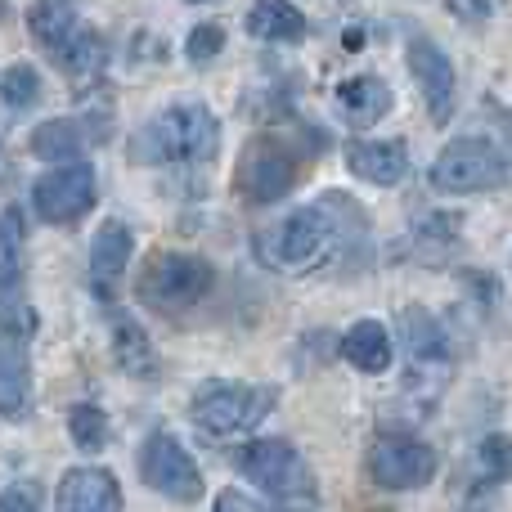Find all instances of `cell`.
<instances>
[{
	"instance_id": "21",
	"label": "cell",
	"mask_w": 512,
	"mask_h": 512,
	"mask_svg": "<svg viewBox=\"0 0 512 512\" xmlns=\"http://www.w3.org/2000/svg\"><path fill=\"white\" fill-rule=\"evenodd\" d=\"M27 382H32V364H27V337L5 333V355H0V409H5V418L23 414Z\"/></svg>"
},
{
	"instance_id": "30",
	"label": "cell",
	"mask_w": 512,
	"mask_h": 512,
	"mask_svg": "<svg viewBox=\"0 0 512 512\" xmlns=\"http://www.w3.org/2000/svg\"><path fill=\"white\" fill-rule=\"evenodd\" d=\"M499 5H504V0H450V9L459 18H468V23H486Z\"/></svg>"
},
{
	"instance_id": "23",
	"label": "cell",
	"mask_w": 512,
	"mask_h": 512,
	"mask_svg": "<svg viewBox=\"0 0 512 512\" xmlns=\"http://www.w3.org/2000/svg\"><path fill=\"white\" fill-rule=\"evenodd\" d=\"M54 63H59L68 77H90V72L104 63V41H99V32L95 27H81V32L54 54Z\"/></svg>"
},
{
	"instance_id": "8",
	"label": "cell",
	"mask_w": 512,
	"mask_h": 512,
	"mask_svg": "<svg viewBox=\"0 0 512 512\" xmlns=\"http://www.w3.org/2000/svg\"><path fill=\"white\" fill-rule=\"evenodd\" d=\"M140 477L149 490H158L162 499H176V504H198L207 490L198 463L171 432H153L140 445Z\"/></svg>"
},
{
	"instance_id": "24",
	"label": "cell",
	"mask_w": 512,
	"mask_h": 512,
	"mask_svg": "<svg viewBox=\"0 0 512 512\" xmlns=\"http://www.w3.org/2000/svg\"><path fill=\"white\" fill-rule=\"evenodd\" d=\"M5 310L14 306V292H18V279H23V216L18 207H5Z\"/></svg>"
},
{
	"instance_id": "31",
	"label": "cell",
	"mask_w": 512,
	"mask_h": 512,
	"mask_svg": "<svg viewBox=\"0 0 512 512\" xmlns=\"http://www.w3.org/2000/svg\"><path fill=\"white\" fill-rule=\"evenodd\" d=\"M216 512H270V508L256 504V499L243 495V490H221V495H216Z\"/></svg>"
},
{
	"instance_id": "14",
	"label": "cell",
	"mask_w": 512,
	"mask_h": 512,
	"mask_svg": "<svg viewBox=\"0 0 512 512\" xmlns=\"http://www.w3.org/2000/svg\"><path fill=\"white\" fill-rule=\"evenodd\" d=\"M346 171L378 189H396L409 176V144L405 140H351L346 144Z\"/></svg>"
},
{
	"instance_id": "5",
	"label": "cell",
	"mask_w": 512,
	"mask_h": 512,
	"mask_svg": "<svg viewBox=\"0 0 512 512\" xmlns=\"http://www.w3.org/2000/svg\"><path fill=\"white\" fill-rule=\"evenodd\" d=\"M279 405L274 387H256V382H207L189 405V418L203 436L212 441H230V436L252 432L256 423L270 418V409Z\"/></svg>"
},
{
	"instance_id": "6",
	"label": "cell",
	"mask_w": 512,
	"mask_h": 512,
	"mask_svg": "<svg viewBox=\"0 0 512 512\" xmlns=\"http://www.w3.org/2000/svg\"><path fill=\"white\" fill-rule=\"evenodd\" d=\"M216 270L194 252H158L149 256V265L140 270V301L158 315H176V310H189L212 292Z\"/></svg>"
},
{
	"instance_id": "10",
	"label": "cell",
	"mask_w": 512,
	"mask_h": 512,
	"mask_svg": "<svg viewBox=\"0 0 512 512\" xmlns=\"http://www.w3.org/2000/svg\"><path fill=\"white\" fill-rule=\"evenodd\" d=\"M441 459L418 436H382L369 450V477L382 490H423L436 477Z\"/></svg>"
},
{
	"instance_id": "9",
	"label": "cell",
	"mask_w": 512,
	"mask_h": 512,
	"mask_svg": "<svg viewBox=\"0 0 512 512\" xmlns=\"http://www.w3.org/2000/svg\"><path fill=\"white\" fill-rule=\"evenodd\" d=\"M95 198H99V189H95V167H90V162L54 167L32 185L36 216L50 225H77L81 216H90Z\"/></svg>"
},
{
	"instance_id": "20",
	"label": "cell",
	"mask_w": 512,
	"mask_h": 512,
	"mask_svg": "<svg viewBox=\"0 0 512 512\" xmlns=\"http://www.w3.org/2000/svg\"><path fill=\"white\" fill-rule=\"evenodd\" d=\"M400 333H405V346H409V355H414V369H423V364H445L450 337H445V328L436 324L423 306H409L405 315H400Z\"/></svg>"
},
{
	"instance_id": "4",
	"label": "cell",
	"mask_w": 512,
	"mask_h": 512,
	"mask_svg": "<svg viewBox=\"0 0 512 512\" xmlns=\"http://www.w3.org/2000/svg\"><path fill=\"white\" fill-rule=\"evenodd\" d=\"M230 463L252 481V486H261L274 504H283L288 512H310V508H315L319 486H315V477H310L306 459H301V454L292 450L283 436H261V441H248L243 450H234Z\"/></svg>"
},
{
	"instance_id": "18",
	"label": "cell",
	"mask_w": 512,
	"mask_h": 512,
	"mask_svg": "<svg viewBox=\"0 0 512 512\" xmlns=\"http://www.w3.org/2000/svg\"><path fill=\"white\" fill-rule=\"evenodd\" d=\"M248 32L270 45H301L310 36V23L292 0H256L248 9Z\"/></svg>"
},
{
	"instance_id": "3",
	"label": "cell",
	"mask_w": 512,
	"mask_h": 512,
	"mask_svg": "<svg viewBox=\"0 0 512 512\" xmlns=\"http://www.w3.org/2000/svg\"><path fill=\"white\" fill-rule=\"evenodd\" d=\"M221 149V122L203 104H171L135 135L131 158L144 167H198Z\"/></svg>"
},
{
	"instance_id": "16",
	"label": "cell",
	"mask_w": 512,
	"mask_h": 512,
	"mask_svg": "<svg viewBox=\"0 0 512 512\" xmlns=\"http://www.w3.org/2000/svg\"><path fill=\"white\" fill-rule=\"evenodd\" d=\"M27 32L45 54H59L81 32V0H32L27 9Z\"/></svg>"
},
{
	"instance_id": "17",
	"label": "cell",
	"mask_w": 512,
	"mask_h": 512,
	"mask_svg": "<svg viewBox=\"0 0 512 512\" xmlns=\"http://www.w3.org/2000/svg\"><path fill=\"white\" fill-rule=\"evenodd\" d=\"M337 113H342L346 126L369 131V126H378L391 113V90L378 77H346L337 86Z\"/></svg>"
},
{
	"instance_id": "25",
	"label": "cell",
	"mask_w": 512,
	"mask_h": 512,
	"mask_svg": "<svg viewBox=\"0 0 512 512\" xmlns=\"http://www.w3.org/2000/svg\"><path fill=\"white\" fill-rule=\"evenodd\" d=\"M68 432H72V441H77V450L95 454L99 445L108 441V418H104V409H99V405H72V409H68Z\"/></svg>"
},
{
	"instance_id": "29",
	"label": "cell",
	"mask_w": 512,
	"mask_h": 512,
	"mask_svg": "<svg viewBox=\"0 0 512 512\" xmlns=\"http://www.w3.org/2000/svg\"><path fill=\"white\" fill-rule=\"evenodd\" d=\"M0 512H41V495H36V486H9Z\"/></svg>"
},
{
	"instance_id": "12",
	"label": "cell",
	"mask_w": 512,
	"mask_h": 512,
	"mask_svg": "<svg viewBox=\"0 0 512 512\" xmlns=\"http://www.w3.org/2000/svg\"><path fill=\"white\" fill-rule=\"evenodd\" d=\"M104 140H108L104 117H50V122H41L32 131L27 149H32V158H41V162L68 167V162H81V153L104 144Z\"/></svg>"
},
{
	"instance_id": "11",
	"label": "cell",
	"mask_w": 512,
	"mask_h": 512,
	"mask_svg": "<svg viewBox=\"0 0 512 512\" xmlns=\"http://www.w3.org/2000/svg\"><path fill=\"white\" fill-rule=\"evenodd\" d=\"M409 72L418 81V95H423V108L436 126H445L454 117V104H459V77H454V63L432 36H409Z\"/></svg>"
},
{
	"instance_id": "13",
	"label": "cell",
	"mask_w": 512,
	"mask_h": 512,
	"mask_svg": "<svg viewBox=\"0 0 512 512\" xmlns=\"http://www.w3.org/2000/svg\"><path fill=\"white\" fill-rule=\"evenodd\" d=\"M54 512H122V486L108 468H72L59 481Z\"/></svg>"
},
{
	"instance_id": "7",
	"label": "cell",
	"mask_w": 512,
	"mask_h": 512,
	"mask_svg": "<svg viewBox=\"0 0 512 512\" xmlns=\"http://www.w3.org/2000/svg\"><path fill=\"white\" fill-rule=\"evenodd\" d=\"M508 185V162L499 153V144H490L486 135H463L450 140L432 162V189L441 194H490V189Z\"/></svg>"
},
{
	"instance_id": "1",
	"label": "cell",
	"mask_w": 512,
	"mask_h": 512,
	"mask_svg": "<svg viewBox=\"0 0 512 512\" xmlns=\"http://www.w3.org/2000/svg\"><path fill=\"white\" fill-rule=\"evenodd\" d=\"M337 216H342L337 194H324L319 207H297L283 221H274L270 230L256 234V261L279 274H310L328 265L346 243Z\"/></svg>"
},
{
	"instance_id": "28",
	"label": "cell",
	"mask_w": 512,
	"mask_h": 512,
	"mask_svg": "<svg viewBox=\"0 0 512 512\" xmlns=\"http://www.w3.org/2000/svg\"><path fill=\"white\" fill-rule=\"evenodd\" d=\"M221 50H225V27L221 23H198L194 32H189V41H185V54H189L194 68H207Z\"/></svg>"
},
{
	"instance_id": "26",
	"label": "cell",
	"mask_w": 512,
	"mask_h": 512,
	"mask_svg": "<svg viewBox=\"0 0 512 512\" xmlns=\"http://www.w3.org/2000/svg\"><path fill=\"white\" fill-rule=\"evenodd\" d=\"M36 99H41V77H36L32 63H14V68H5V104H9V113L32 108Z\"/></svg>"
},
{
	"instance_id": "22",
	"label": "cell",
	"mask_w": 512,
	"mask_h": 512,
	"mask_svg": "<svg viewBox=\"0 0 512 512\" xmlns=\"http://www.w3.org/2000/svg\"><path fill=\"white\" fill-rule=\"evenodd\" d=\"M113 355L131 378H153V373H158V355H153V346H149V333H144L135 319H117Z\"/></svg>"
},
{
	"instance_id": "27",
	"label": "cell",
	"mask_w": 512,
	"mask_h": 512,
	"mask_svg": "<svg viewBox=\"0 0 512 512\" xmlns=\"http://www.w3.org/2000/svg\"><path fill=\"white\" fill-rule=\"evenodd\" d=\"M477 463L486 472V481H508L512 477V436H486L477 450Z\"/></svg>"
},
{
	"instance_id": "2",
	"label": "cell",
	"mask_w": 512,
	"mask_h": 512,
	"mask_svg": "<svg viewBox=\"0 0 512 512\" xmlns=\"http://www.w3.org/2000/svg\"><path fill=\"white\" fill-rule=\"evenodd\" d=\"M328 140L315 131H261L239 158V194L252 207H270L283 194H292L315 153H324Z\"/></svg>"
},
{
	"instance_id": "19",
	"label": "cell",
	"mask_w": 512,
	"mask_h": 512,
	"mask_svg": "<svg viewBox=\"0 0 512 512\" xmlns=\"http://www.w3.org/2000/svg\"><path fill=\"white\" fill-rule=\"evenodd\" d=\"M342 360L360 373H387L391 369V337L378 319H360L342 337Z\"/></svg>"
},
{
	"instance_id": "15",
	"label": "cell",
	"mask_w": 512,
	"mask_h": 512,
	"mask_svg": "<svg viewBox=\"0 0 512 512\" xmlns=\"http://www.w3.org/2000/svg\"><path fill=\"white\" fill-rule=\"evenodd\" d=\"M135 256V239L122 221H104L90 243V279H95V292L99 297L113 301L117 288H122V274Z\"/></svg>"
}]
</instances>
